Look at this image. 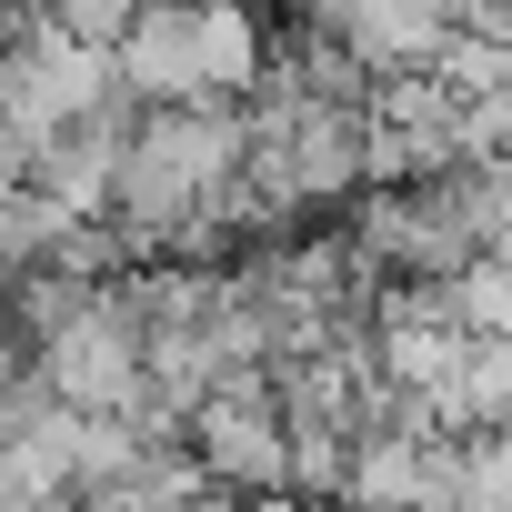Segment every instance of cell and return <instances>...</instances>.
Segmentation results:
<instances>
[{"mask_svg": "<svg viewBox=\"0 0 512 512\" xmlns=\"http://www.w3.org/2000/svg\"><path fill=\"white\" fill-rule=\"evenodd\" d=\"M191 462L211 492H282V412H272V372L231 362L201 402H191Z\"/></svg>", "mask_w": 512, "mask_h": 512, "instance_id": "1", "label": "cell"}, {"mask_svg": "<svg viewBox=\"0 0 512 512\" xmlns=\"http://www.w3.org/2000/svg\"><path fill=\"white\" fill-rule=\"evenodd\" d=\"M312 21H332V41L362 71H432L442 51V0H312Z\"/></svg>", "mask_w": 512, "mask_h": 512, "instance_id": "2", "label": "cell"}, {"mask_svg": "<svg viewBox=\"0 0 512 512\" xmlns=\"http://www.w3.org/2000/svg\"><path fill=\"white\" fill-rule=\"evenodd\" d=\"M111 71H121L131 101H171V91H191V81H201V71H191V11H181V0H141L131 31L111 41Z\"/></svg>", "mask_w": 512, "mask_h": 512, "instance_id": "3", "label": "cell"}, {"mask_svg": "<svg viewBox=\"0 0 512 512\" xmlns=\"http://www.w3.org/2000/svg\"><path fill=\"white\" fill-rule=\"evenodd\" d=\"M442 422L452 432H502L512 422V332H462V362L442 382Z\"/></svg>", "mask_w": 512, "mask_h": 512, "instance_id": "4", "label": "cell"}, {"mask_svg": "<svg viewBox=\"0 0 512 512\" xmlns=\"http://www.w3.org/2000/svg\"><path fill=\"white\" fill-rule=\"evenodd\" d=\"M442 312H452V332H512V262L502 251L452 262L442 272Z\"/></svg>", "mask_w": 512, "mask_h": 512, "instance_id": "5", "label": "cell"}, {"mask_svg": "<svg viewBox=\"0 0 512 512\" xmlns=\"http://www.w3.org/2000/svg\"><path fill=\"white\" fill-rule=\"evenodd\" d=\"M432 81L462 101V91H512V41H472V31H442L432 51Z\"/></svg>", "mask_w": 512, "mask_h": 512, "instance_id": "6", "label": "cell"}, {"mask_svg": "<svg viewBox=\"0 0 512 512\" xmlns=\"http://www.w3.org/2000/svg\"><path fill=\"white\" fill-rule=\"evenodd\" d=\"M131 11H141V0H51V21H61L71 41H101V51L131 31Z\"/></svg>", "mask_w": 512, "mask_h": 512, "instance_id": "7", "label": "cell"}, {"mask_svg": "<svg viewBox=\"0 0 512 512\" xmlns=\"http://www.w3.org/2000/svg\"><path fill=\"white\" fill-rule=\"evenodd\" d=\"M181 11H201V0H181Z\"/></svg>", "mask_w": 512, "mask_h": 512, "instance_id": "8", "label": "cell"}]
</instances>
